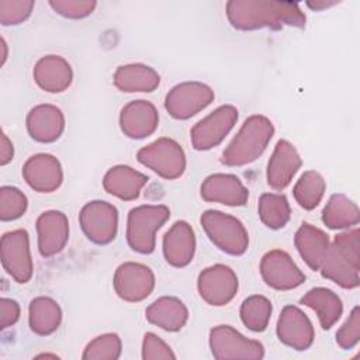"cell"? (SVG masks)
<instances>
[{
    "label": "cell",
    "mask_w": 360,
    "mask_h": 360,
    "mask_svg": "<svg viewBox=\"0 0 360 360\" xmlns=\"http://www.w3.org/2000/svg\"><path fill=\"white\" fill-rule=\"evenodd\" d=\"M229 24L240 31L283 27L304 28L307 17L295 1L231 0L226 3Z\"/></svg>",
    "instance_id": "6da1fadb"
},
{
    "label": "cell",
    "mask_w": 360,
    "mask_h": 360,
    "mask_svg": "<svg viewBox=\"0 0 360 360\" xmlns=\"http://www.w3.org/2000/svg\"><path fill=\"white\" fill-rule=\"evenodd\" d=\"M321 274L342 288L360 284V231L354 226L338 233L321 263Z\"/></svg>",
    "instance_id": "7a4b0ae2"
},
{
    "label": "cell",
    "mask_w": 360,
    "mask_h": 360,
    "mask_svg": "<svg viewBox=\"0 0 360 360\" xmlns=\"http://www.w3.org/2000/svg\"><path fill=\"white\" fill-rule=\"evenodd\" d=\"M273 135L274 127L267 117L250 115L224 149L221 162L226 166H245L255 162L266 150Z\"/></svg>",
    "instance_id": "3957f363"
},
{
    "label": "cell",
    "mask_w": 360,
    "mask_h": 360,
    "mask_svg": "<svg viewBox=\"0 0 360 360\" xmlns=\"http://www.w3.org/2000/svg\"><path fill=\"white\" fill-rule=\"evenodd\" d=\"M169 217L170 210L163 204H143L132 208L127 219V242L129 248L141 255L152 253L156 245V232Z\"/></svg>",
    "instance_id": "277c9868"
},
{
    "label": "cell",
    "mask_w": 360,
    "mask_h": 360,
    "mask_svg": "<svg viewBox=\"0 0 360 360\" xmlns=\"http://www.w3.org/2000/svg\"><path fill=\"white\" fill-rule=\"evenodd\" d=\"M200 222L211 243L219 250L232 256H240L248 250L249 233L236 217L218 210H207L201 214Z\"/></svg>",
    "instance_id": "5b68a950"
},
{
    "label": "cell",
    "mask_w": 360,
    "mask_h": 360,
    "mask_svg": "<svg viewBox=\"0 0 360 360\" xmlns=\"http://www.w3.org/2000/svg\"><path fill=\"white\" fill-rule=\"evenodd\" d=\"M138 162L166 180L179 179L187 166L186 153L180 143L172 138H158L141 148L136 153Z\"/></svg>",
    "instance_id": "8992f818"
},
{
    "label": "cell",
    "mask_w": 360,
    "mask_h": 360,
    "mask_svg": "<svg viewBox=\"0 0 360 360\" xmlns=\"http://www.w3.org/2000/svg\"><path fill=\"white\" fill-rule=\"evenodd\" d=\"M1 264L6 273L18 284H25L34 273L30 250V236L25 229L6 232L0 240Z\"/></svg>",
    "instance_id": "52a82bcc"
},
{
    "label": "cell",
    "mask_w": 360,
    "mask_h": 360,
    "mask_svg": "<svg viewBox=\"0 0 360 360\" xmlns=\"http://www.w3.org/2000/svg\"><path fill=\"white\" fill-rule=\"evenodd\" d=\"M210 349L218 360L264 357V347L259 340L248 339L231 325H218L210 330Z\"/></svg>",
    "instance_id": "ba28073f"
},
{
    "label": "cell",
    "mask_w": 360,
    "mask_h": 360,
    "mask_svg": "<svg viewBox=\"0 0 360 360\" xmlns=\"http://www.w3.org/2000/svg\"><path fill=\"white\" fill-rule=\"evenodd\" d=\"M79 222L89 240L97 245H107L117 236L118 211L107 201H89L80 210Z\"/></svg>",
    "instance_id": "9c48e42d"
},
{
    "label": "cell",
    "mask_w": 360,
    "mask_h": 360,
    "mask_svg": "<svg viewBox=\"0 0 360 360\" xmlns=\"http://www.w3.org/2000/svg\"><path fill=\"white\" fill-rule=\"evenodd\" d=\"M214 90L201 82L176 84L165 98L166 111L176 120H188L214 101Z\"/></svg>",
    "instance_id": "30bf717a"
},
{
    "label": "cell",
    "mask_w": 360,
    "mask_h": 360,
    "mask_svg": "<svg viewBox=\"0 0 360 360\" xmlns=\"http://www.w3.org/2000/svg\"><path fill=\"white\" fill-rule=\"evenodd\" d=\"M236 121V107L225 104L215 108L191 128L190 139L193 148L195 150H210L214 146L219 145L232 131Z\"/></svg>",
    "instance_id": "8fae6325"
},
{
    "label": "cell",
    "mask_w": 360,
    "mask_h": 360,
    "mask_svg": "<svg viewBox=\"0 0 360 360\" xmlns=\"http://www.w3.org/2000/svg\"><path fill=\"white\" fill-rule=\"evenodd\" d=\"M236 273L226 264H214L204 269L197 278L200 297L210 305L222 307L229 304L238 292Z\"/></svg>",
    "instance_id": "7c38bea8"
},
{
    "label": "cell",
    "mask_w": 360,
    "mask_h": 360,
    "mask_svg": "<svg viewBox=\"0 0 360 360\" xmlns=\"http://www.w3.org/2000/svg\"><path fill=\"white\" fill-rule=\"evenodd\" d=\"M112 285L121 300L139 302L152 294L155 288V274L150 267L142 263L125 262L117 267Z\"/></svg>",
    "instance_id": "4fadbf2b"
},
{
    "label": "cell",
    "mask_w": 360,
    "mask_h": 360,
    "mask_svg": "<svg viewBox=\"0 0 360 360\" xmlns=\"http://www.w3.org/2000/svg\"><path fill=\"white\" fill-rule=\"evenodd\" d=\"M260 274L269 287L278 291L294 290L305 281V274L291 256L281 249L269 250L262 257Z\"/></svg>",
    "instance_id": "5bb4252c"
},
{
    "label": "cell",
    "mask_w": 360,
    "mask_h": 360,
    "mask_svg": "<svg viewBox=\"0 0 360 360\" xmlns=\"http://www.w3.org/2000/svg\"><path fill=\"white\" fill-rule=\"evenodd\" d=\"M277 338L285 346L295 350H307L315 339L312 322L298 307L287 305L283 308L276 326Z\"/></svg>",
    "instance_id": "9a60e30c"
},
{
    "label": "cell",
    "mask_w": 360,
    "mask_h": 360,
    "mask_svg": "<svg viewBox=\"0 0 360 360\" xmlns=\"http://www.w3.org/2000/svg\"><path fill=\"white\" fill-rule=\"evenodd\" d=\"M25 183L38 193H53L63 181L62 165L51 153H37L30 156L22 166Z\"/></svg>",
    "instance_id": "2e32d148"
},
{
    "label": "cell",
    "mask_w": 360,
    "mask_h": 360,
    "mask_svg": "<svg viewBox=\"0 0 360 360\" xmlns=\"http://www.w3.org/2000/svg\"><path fill=\"white\" fill-rule=\"evenodd\" d=\"M200 193L202 200L228 207H242L249 198V190L242 180L229 173H214L208 176L202 181Z\"/></svg>",
    "instance_id": "e0dca14e"
},
{
    "label": "cell",
    "mask_w": 360,
    "mask_h": 360,
    "mask_svg": "<svg viewBox=\"0 0 360 360\" xmlns=\"http://www.w3.org/2000/svg\"><path fill=\"white\" fill-rule=\"evenodd\" d=\"M38 250L42 257H52L60 253L69 239L68 217L58 210L42 212L37 218Z\"/></svg>",
    "instance_id": "ac0fdd59"
},
{
    "label": "cell",
    "mask_w": 360,
    "mask_h": 360,
    "mask_svg": "<svg viewBox=\"0 0 360 360\" xmlns=\"http://www.w3.org/2000/svg\"><path fill=\"white\" fill-rule=\"evenodd\" d=\"M158 125L159 112L148 100L129 101L120 112V128L131 139H142L152 135Z\"/></svg>",
    "instance_id": "d6986e66"
},
{
    "label": "cell",
    "mask_w": 360,
    "mask_h": 360,
    "mask_svg": "<svg viewBox=\"0 0 360 360\" xmlns=\"http://www.w3.org/2000/svg\"><path fill=\"white\" fill-rule=\"evenodd\" d=\"M301 165L302 160L295 146L287 139H280L267 163V184L274 190H284L291 183Z\"/></svg>",
    "instance_id": "ffe728a7"
},
{
    "label": "cell",
    "mask_w": 360,
    "mask_h": 360,
    "mask_svg": "<svg viewBox=\"0 0 360 360\" xmlns=\"http://www.w3.org/2000/svg\"><path fill=\"white\" fill-rule=\"evenodd\" d=\"M28 135L41 143H51L60 138L65 131V115L53 104H38L27 114Z\"/></svg>",
    "instance_id": "44dd1931"
},
{
    "label": "cell",
    "mask_w": 360,
    "mask_h": 360,
    "mask_svg": "<svg viewBox=\"0 0 360 360\" xmlns=\"http://www.w3.org/2000/svg\"><path fill=\"white\" fill-rule=\"evenodd\" d=\"M163 256L170 266L186 267L195 253V235L186 221H176L165 233L162 242Z\"/></svg>",
    "instance_id": "7402d4cb"
},
{
    "label": "cell",
    "mask_w": 360,
    "mask_h": 360,
    "mask_svg": "<svg viewBox=\"0 0 360 360\" xmlns=\"http://www.w3.org/2000/svg\"><path fill=\"white\" fill-rule=\"evenodd\" d=\"M32 75L38 87L48 93H62L73 80L70 63L59 55H45L38 59Z\"/></svg>",
    "instance_id": "603a6c76"
},
{
    "label": "cell",
    "mask_w": 360,
    "mask_h": 360,
    "mask_svg": "<svg viewBox=\"0 0 360 360\" xmlns=\"http://www.w3.org/2000/svg\"><path fill=\"white\" fill-rule=\"evenodd\" d=\"M148 183V176L127 165H117L107 170L103 177L104 190L124 201L136 200Z\"/></svg>",
    "instance_id": "cb8c5ba5"
},
{
    "label": "cell",
    "mask_w": 360,
    "mask_h": 360,
    "mask_svg": "<svg viewBox=\"0 0 360 360\" xmlns=\"http://www.w3.org/2000/svg\"><path fill=\"white\" fill-rule=\"evenodd\" d=\"M112 80L114 86L124 93H152L160 84L159 73L143 63L118 66Z\"/></svg>",
    "instance_id": "d4e9b609"
},
{
    "label": "cell",
    "mask_w": 360,
    "mask_h": 360,
    "mask_svg": "<svg viewBox=\"0 0 360 360\" xmlns=\"http://www.w3.org/2000/svg\"><path fill=\"white\" fill-rule=\"evenodd\" d=\"M149 323L167 332L180 330L188 321V309L184 302L176 297H160L145 311Z\"/></svg>",
    "instance_id": "484cf974"
},
{
    "label": "cell",
    "mask_w": 360,
    "mask_h": 360,
    "mask_svg": "<svg viewBox=\"0 0 360 360\" xmlns=\"http://www.w3.org/2000/svg\"><path fill=\"white\" fill-rule=\"evenodd\" d=\"M294 245L307 266L318 271L330 245V239L322 229L304 222L295 232Z\"/></svg>",
    "instance_id": "4316f807"
},
{
    "label": "cell",
    "mask_w": 360,
    "mask_h": 360,
    "mask_svg": "<svg viewBox=\"0 0 360 360\" xmlns=\"http://www.w3.org/2000/svg\"><path fill=\"white\" fill-rule=\"evenodd\" d=\"M300 302L318 315L322 329H330L343 314V304L340 297L325 287H315L307 291V294L300 300Z\"/></svg>",
    "instance_id": "83f0119b"
},
{
    "label": "cell",
    "mask_w": 360,
    "mask_h": 360,
    "mask_svg": "<svg viewBox=\"0 0 360 360\" xmlns=\"http://www.w3.org/2000/svg\"><path fill=\"white\" fill-rule=\"evenodd\" d=\"M62 322V309L59 304L51 297H37L28 307V323L30 329L39 335L48 336L58 330Z\"/></svg>",
    "instance_id": "f1b7e54d"
},
{
    "label": "cell",
    "mask_w": 360,
    "mask_h": 360,
    "mask_svg": "<svg viewBox=\"0 0 360 360\" xmlns=\"http://www.w3.org/2000/svg\"><path fill=\"white\" fill-rule=\"evenodd\" d=\"M322 221L329 229H350L359 224L360 210L347 195L333 194L322 211Z\"/></svg>",
    "instance_id": "f546056e"
},
{
    "label": "cell",
    "mask_w": 360,
    "mask_h": 360,
    "mask_svg": "<svg viewBox=\"0 0 360 360\" xmlns=\"http://www.w3.org/2000/svg\"><path fill=\"white\" fill-rule=\"evenodd\" d=\"M259 218L270 229H281L291 217V207L284 194L264 193L259 198Z\"/></svg>",
    "instance_id": "4dcf8cb0"
},
{
    "label": "cell",
    "mask_w": 360,
    "mask_h": 360,
    "mask_svg": "<svg viewBox=\"0 0 360 360\" xmlns=\"http://www.w3.org/2000/svg\"><path fill=\"white\" fill-rule=\"evenodd\" d=\"M326 191V181L316 170L304 172L297 180L292 195L297 204L304 210H314L318 207Z\"/></svg>",
    "instance_id": "1f68e13d"
},
{
    "label": "cell",
    "mask_w": 360,
    "mask_h": 360,
    "mask_svg": "<svg viewBox=\"0 0 360 360\" xmlns=\"http://www.w3.org/2000/svg\"><path fill=\"white\" fill-rule=\"evenodd\" d=\"M273 305L264 295H250L240 305V319L253 332H263L271 318Z\"/></svg>",
    "instance_id": "d6a6232c"
},
{
    "label": "cell",
    "mask_w": 360,
    "mask_h": 360,
    "mask_svg": "<svg viewBox=\"0 0 360 360\" xmlns=\"http://www.w3.org/2000/svg\"><path fill=\"white\" fill-rule=\"evenodd\" d=\"M122 342L117 333H104L87 343L82 359L84 360H117L121 357Z\"/></svg>",
    "instance_id": "836d02e7"
},
{
    "label": "cell",
    "mask_w": 360,
    "mask_h": 360,
    "mask_svg": "<svg viewBox=\"0 0 360 360\" xmlns=\"http://www.w3.org/2000/svg\"><path fill=\"white\" fill-rule=\"evenodd\" d=\"M28 207L27 195L14 186L0 187V219L14 221L24 215Z\"/></svg>",
    "instance_id": "e575fe53"
},
{
    "label": "cell",
    "mask_w": 360,
    "mask_h": 360,
    "mask_svg": "<svg viewBox=\"0 0 360 360\" xmlns=\"http://www.w3.org/2000/svg\"><path fill=\"white\" fill-rule=\"evenodd\" d=\"M35 3L32 0H1L0 22L1 25H18L32 13Z\"/></svg>",
    "instance_id": "d590c367"
},
{
    "label": "cell",
    "mask_w": 360,
    "mask_h": 360,
    "mask_svg": "<svg viewBox=\"0 0 360 360\" xmlns=\"http://www.w3.org/2000/svg\"><path fill=\"white\" fill-rule=\"evenodd\" d=\"M360 340V308L354 307L345 321V323L336 332V343L340 349H353Z\"/></svg>",
    "instance_id": "8d00e7d4"
},
{
    "label": "cell",
    "mask_w": 360,
    "mask_h": 360,
    "mask_svg": "<svg viewBox=\"0 0 360 360\" xmlns=\"http://www.w3.org/2000/svg\"><path fill=\"white\" fill-rule=\"evenodd\" d=\"M49 6L59 15L77 20L90 15L97 3L94 0H51Z\"/></svg>",
    "instance_id": "74e56055"
},
{
    "label": "cell",
    "mask_w": 360,
    "mask_h": 360,
    "mask_svg": "<svg viewBox=\"0 0 360 360\" xmlns=\"http://www.w3.org/2000/svg\"><path fill=\"white\" fill-rule=\"evenodd\" d=\"M142 359L143 360H169L176 359L170 346L158 335L148 332L142 340Z\"/></svg>",
    "instance_id": "f35d334b"
},
{
    "label": "cell",
    "mask_w": 360,
    "mask_h": 360,
    "mask_svg": "<svg viewBox=\"0 0 360 360\" xmlns=\"http://www.w3.org/2000/svg\"><path fill=\"white\" fill-rule=\"evenodd\" d=\"M20 319V305L15 300L3 297L0 300V326L1 329L10 328Z\"/></svg>",
    "instance_id": "ab89813d"
},
{
    "label": "cell",
    "mask_w": 360,
    "mask_h": 360,
    "mask_svg": "<svg viewBox=\"0 0 360 360\" xmlns=\"http://www.w3.org/2000/svg\"><path fill=\"white\" fill-rule=\"evenodd\" d=\"M14 158V146L13 142L8 139V136L1 132V139H0V165L6 166L10 163Z\"/></svg>",
    "instance_id": "60d3db41"
},
{
    "label": "cell",
    "mask_w": 360,
    "mask_h": 360,
    "mask_svg": "<svg viewBox=\"0 0 360 360\" xmlns=\"http://www.w3.org/2000/svg\"><path fill=\"white\" fill-rule=\"evenodd\" d=\"M338 1H329V0H314V1H308L307 6L314 8V10H323L328 8L330 6H335Z\"/></svg>",
    "instance_id": "b9f144b4"
},
{
    "label": "cell",
    "mask_w": 360,
    "mask_h": 360,
    "mask_svg": "<svg viewBox=\"0 0 360 360\" xmlns=\"http://www.w3.org/2000/svg\"><path fill=\"white\" fill-rule=\"evenodd\" d=\"M7 59V42L4 38H1V65L6 63Z\"/></svg>",
    "instance_id": "7bdbcfd3"
},
{
    "label": "cell",
    "mask_w": 360,
    "mask_h": 360,
    "mask_svg": "<svg viewBox=\"0 0 360 360\" xmlns=\"http://www.w3.org/2000/svg\"><path fill=\"white\" fill-rule=\"evenodd\" d=\"M37 357H52V359H56L58 356H56V354H49V353H45V354H38Z\"/></svg>",
    "instance_id": "ee69618b"
}]
</instances>
